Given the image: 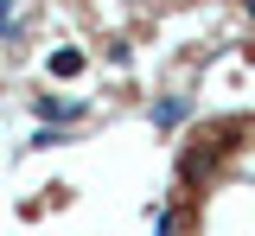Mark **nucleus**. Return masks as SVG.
Listing matches in <instances>:
<instances>
[{
	"instance_id": "f257e3e1",
	"label": "nucleus",
	"mask_w": 255,
	"mask_h": 236,
	"mask_svg": "<svg viewBox=\"0 0 255 236\" xmlns=\"http://www.w3.org/2000/svg\"><path fill=\"white\" fill-rule=\"evenodd\" d=\"M38 115H45V121H77V115H83V102H64V96H38Z\"/></svg>"
},
{
	"instance_id": "f03ea898",
	"label": "nucleus",
	"mask_w": 255,
	"mask_h": 236,
	"mask_svg": "<svg viewBox=\"0 0 255 236\" xmlns=\"http://www.w3.org/2000/svg\"><path fill=\"white\" fill-rule=\"evenodd\" d=\"M185 109H191L185 96H166V102L153 109V128H179V121H185Z\"/></svg>"
},
{
	"instance_id": "7ed1b4c3",
	"label": "nucleus",
	"mask_w": 255,
	"mask_h": 236,
	"mask_svg": "<svg viewBox=\"0 0 255 236\" xmlns=\"http://www.w3.org/2000/svg\"><path fill=\"white\" fill-rule=\"evenodd\" d=\"M77 70H83V51H77V45L51 51V77H77Z\"/></svg>"
},
{
	"instance_id": "20e7f679",
	"label": "nucleus",
	"mask_w": 255,
	"mask_h": 236,
	"mask_svg": "<svg viewBox=\"0 0 255 236\" xmlns=\"http://www.w3.org/2000/svg\"><path fill=\"white\" fill-rule=\"evenodd\" d=\"M0 38H19V13H13L6 0H0Z\"/></svg>"
},
{
	"instance_id": "39448f33",
	"label": "nucleus",
	"mask_w": 255,
	"mask_h": 236,
	"mask_svg": "<svg viewBox=\"0 0 255 236\" xmlns=\"http://www.w3.org/2000/svg\"><path fill=\"white\" fill-rule=\"evenodd\" d=\"M249 19H255V0H249Z\"/></svg>"
}]
</instances>
